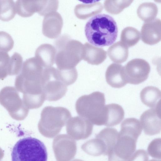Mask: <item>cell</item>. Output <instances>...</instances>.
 Masks as SVG:
<instances>
[{
    "label": "cell",
    "instance_id": "cell-1",
    "mask_svg": "<svg viewBox=\"0 0 161 161\" xmlns=\"http://www.w3.org/2000/svg\"><path fill=\"white\" fill-rule=\"evenodd\" d=\"M44 68L35 57L28 58L15 78V88L23 93V101L29 109L40 108L46 100L42 85Z\"/></svg>",
    "mask_w": 161,
    "mask_h": 161
},
{
    "label": "cell",
    "instance_id": "cell-2",
    "mask_svg": "<svg viewBox=\"0 0 161 161\" xmlns=\"http://www.w3.org/2000/svg\"><path fill=\"white\" fill-rule=\"evenodd\" d=\"M118 32L117 25L114 19L104 14L92 17L86 22L85 27L87 40L96 47L111 45L116 39Z\"/></svg>",
    "mask_w": 161,
    "mask_h": 161
},
{
    "label": "cell",
    "instance_id": "cell-3",
    "mask_svg": "<svg viewBox=\"0 0 161 161\" xmlns=\"http://www.w3.org/2000/svg\"><path fill=\"white\" fill-rule=\"evenodd\" d=\"M104 94L95 92L79 97L75 103L78 114L98 126L104 125L106 118Z\"/></svg>",
    "mask_w": 161,
    "mask_h": 161
},
{
    "label": "cell",
    "instance_id": "cell-4",
    "mask_svg": "<svg viewBox=\"0 0 161 161\" xmlns=\"http://www.w3.org/2000/svg\"><path fill=\"white\" fill-rule=\"evenodd\" d=\"M71 117L70 112L65 108L46 107L42 111L38 123L39 131L46 137L53 138L60 132Z\"/></svg>",
    "mask_w": 161,
    "mask_h": 161
},
{
    "label": "cell",
    "instance_id": "cell-5",
    "mask_svg": "<svg viewBox=\"0 0 161 161\" xmlns=\"http://www.w3.org/2000/svg\"><path fill=\"white\" fill-rule=\"evenodd\" d=\"M12 161H47L46 148L40 140L31 137L20 139L13 147Z\"/></svg>",
    "mask_w": 161,
    "mask_h": 161
},
{
    "label": "cell",
    "instance_id": "cell-6",
    "mask_svg": "<svg viewBox=\"0 0 161 161\" xmlns=\"http://www.w3.org/2000/svg\"><path fill=\"white\" fill-rule=\"evenodd\" d=\"M42 85L45 99L50 101L60 99L67 90V86L63 81L58 69L52 67L44 69Z\"/></svg>",
    "mask_w": 161,
    "mask_h": 161
},
{
    "label": "cell",
    "instance_id": "cell-7",
    "mask_svg": "<svg viewBox=\"0 0 161 161\" xmlns=\"http://www.w3.org/2000/svg\"><path fill=\"white\" fill-rule=\"evenodd\" d=\"M0 103L8 112L10 116L17 120L24 119L28 115L29 109L20 98L17 89L7 86L0 91Z\"/></svg>",
    "mask_w": 161,
    "mask_h": 161
},
{
    "label": "cell",
    "instance_id": "cell-8",
    "mask_svg": "<svg viewBox=\"0 0 161 161\" xmlns=\"http://www.w3.org/2000/svg\"><path fill=\"white\" fill-rule=\"evenodd\" d=\"M125 79L127 83L137 85L145 81L150 71L149 64L141 58H135L124 66Z\"/></svg>",
    "mask_w": 161,
    "mask_h": 161
},
{
    "label": "cell",
    "instance_id": "cell-9",
    "mask_svg": "<svg viewBox=\"0 0 161 161\" xmlns=\"http://www.w3.org/2000/svg\"><path fill=\"white\" fill-rule=\"evenodd\" d=\"M53 148L57 161H70L75 157L77 150L74 139L64 134L58 135L54 139Z\"/></svg>",
    "mask_w": 161,
    "mask_h": 161
},
{
    "label": "cell",
    "instance_id": "cell-10",
    "mask_svg": "<svg viewBox=\"0 0 161 161\" xmlns=\"http://www.w3.org/2000/svg\"><path fill=\"white\" fill-rule=\"evenodd\" d=\"M137 140L119 135L113 148L108 154V161H127L135 152Z\"/></svg>",
    "mask_w": 161,
    "mask_h": 161
},
{
    "label": "cell",
    "instance_id": "cell-11",
    "mask_svg": "<svg viewBox=\"0 0 161 161\" xmlns=\"http://www.w3.org/2000/svg\"><path fill=\"white\" fill-rule=\"evenodd\" d=\"M93 124L89 120L80 116L70 118L66 124L68 135L78 140L88 138L92 134Z\"/></svg>",
    "mask_w": 161,
    "mask_h": 161
},
{
    "label": "cell",
    "instance_id": "cell-12",
    "mask_svg": "<svg viewBox=\"0 0 161 161\" xmlns=\"http://www.w3.org/2000/svg\"><path fill=\"white\" fill-rule=\"evenodd\" d=\"M160 103L142 114L140 117V122L145 134L153 136L160 133Z\"/></svg>",
    "mask_w": 161,
    "mask_h": 161
},
{
    "label": "cell",
    "instance_id": "cell-13",
    "mask_svg": "<svg viewBox=\"0 0 161 161\" xmlns=\"http://www.w3.org/2000/svg\"><path fill=\"white\" fill-rule=\"evenodd\" d=\"M161 20L155 19L145 22L142 26L141 36L142 41L147 44L152 45L159 42L161 39Z\"/></svg>",
    "mask_w": 161,
    "mask_h": 161
},
{
    "label": "cell",
    "instance_id": "cell-14",
    "mask_svg": "<svg viewBox=\"0 0 161 161\" xmlns=\"http://www.w3.org/2000/svg\"><path fill=\"white\" fill-rule=\"evenodd\" d=\"M105 78L107 83L112 87L120 88L127 83L125 79L124 66L120 64H110L107 69Z\"/></svg>",
    "mask_w": 161,
    "mask_h": 161
},
{
    "label": "cell",
    "instance_id": "cell-15",
    "mask_svg": "<svg viewBox=\"0 0 161 161\" xmlns=\"http://www.w3.org/2000/svg\"><path fill=\"white\" fill-rule=\"evenodd\" d=\"M107 58V53L103 48L97 47L88 42L83 45V58L89 64L98 65Z\"/></svg>",
    "mask_w": 161,
    "mask_h": 161
},
{
    "label": "cell",
    "instance_id": "cell-16",
    "mask_svg": "<svg viewBox=\"0 0 161 161\" xmlns=\"http://www.w3.org/2000/svg\"><path fill=\"white\" fill-rule=\"evenodd\" d=\"M103 9V4L99 1H88L85 4H79L75 9L76 16L81 19H85L101 13Z\"/></svg>",
    "mask_w": 161,
    "mask_h": 161
},
{
    "label": "cell",
    "instance_id": "cell-17",
    "mask_svg": "<svg viewBox=\"0 0 161 161\" xmlns=\"http://www.w3.org/2000/svg\"><path fill=\"white\" fill-rule=\"evenodd\" d=\"M56 50L49 44H44L36 50L35 57L44 68L51 67L55 61Z\"/></svg>",
    "mask_w": 161,
    "mask_h": 161
},
{
    "label": "cell",
    "instance_id": "cell-18",
    "mask_svg": "<svg viewBox=\"0 0 161 161\" xmlns=\"http://www.w3.org/2000/svg\"><path fill=\"white\" fill-rule=\"evenodd\" d=\"M81 148L87 154L93 156L108 155V154L105 142L97 137L87 141L82 145Z\"/></svg>",
    "mask_w": 161,
    "mask_h": 161
},
{
    "label": "cell",
    "instance_id": "cell-19",
    "mask_svg": "<svg viewBox=\"0 0 161 161\" xmlns=\"http://www.w3.org/2000/svg\"><path fill=\"white\" fill-rule=\"evenodd\" d=\"M106 118L104 125L113 126L119 124L124 118L125 112L119 104L111 103L105 105Z\"/></svg>",
    "mask_w": 161,
    "mask_h": 161
},
{
    "label": "cell",
    "instance_id": "cell-20",
    "mask_svg": "<svg viewBox=\"0 0 161 161\" xmlns=\"http://www.w3.org/2000/svg\"><path fill=\"white\" fill-rule=\"evenodd\" d=\"M142 127L140 121L134 118H128L121 123L119 135H125L137 140L142 133Z\"/></svg>",
    "mask_w": 161,
    "mask_h": 161
},
{
    "label": "cell",
    "instance_id": "cell-21",
    "mask_svg": "<svg viewBox=\"0 0 161 161\" xmlns=\"http://www.w3.org/2000/svg\"><path fill=\"white\" fill-rule=\"evenodd\" d=\"M161 91L158 88L153 86H147L143 88L140 93V97L142 103L150 108H155L160 103Z\"/></svg>",
    "mask_w": 161,
    "mask_h": 161
},
{
    "label": "cell",
    "instance_id": "cell-22",
    "mask_svg": "<svg viewBox=\"0 0 161 161\" xmlns=\"http://www.w3.org/2000/svg\"><path fill=\"white\" fill-rule=\"evenodd\" d=\"M107 53L111 60L117 63L125 61L129 54L128 47L120 41L117 42L109 47Z\"/></svg>",
    "mask_w": 161,
    "mask_h": 161
},
{
    "label": "cell",
    "instance_id": "cell-23",
    "mask_svg": "<svg viewBox=\"0 0 161 161\" xmlns=\"http://www.w3.org/2000/svg\"><path fill=\"white\" fill-rule=\"evenodd\" d=\"M15 6L16 13L23 17H30L39 10V1L19 0Z\"/></svg>",
    "mask_w": 161,
    "mask_h": 161
},
{
    "label": "cell",
    "instance_id": "cell-24",
    "mask_svg": "<svg viewBox=\"0 0 161 161\" xmlns=\"http://www.w3.org/2000/svg\"><path fill=\"white\" fill-rule=\"evenodd\" d=\"M158 12L157 6L152 2H145L140 4L137 10L139 17L145 22L152 21L155 18Z\"/></svg>",
    "mask_w": 161,
    "mask_h": 161
},
{
    "label": "cell",
    "instance_id": "cell-25",
    "mask_svg": "<svg viewBox=\"0 0 161 161\" xmlns=\"http://www.w3.org/2000/svg\"><path fill=\"white\" fill-rule=\"evenodd\" d=\"M119 132L117 130L113 128H105L102 130L96 136L102 139L106 144L108 154L114 147L118 137Z\"/></svg>",
    "mask_w": 161,
    "mask_h": 161
},
{
    "label": "cell",
    "instance_id": "cell-26",
    "mask_svg": "<svg viewBox=\"0 0 161 161\" xmlns=\"http://www.w3.org/2000/svg\"><path fill=\"white\" fill-rule=\"evenodd\" d=\"M140 36V32L137 29L132 27H127L121 31L120 42L127 47H131L139 42Z\"/></svg>",
    "mask_w": 161,
    "mask_h": 161
},
{
    "label": "cell",
    "instance_id": "cell-27",
    "mask_svg": "<svg viewBox=\"0 0 161 161\" xmlns=\"http://www.w3.org/2000/svg\"><path fill=\"white\" fill-rule=\"evenodd\" d=\"M16 13L15 4L12 0H0V19L8 21L14 18Z\"/></svg>",
    "mask_w": 161,
    "mask_h": 161
},
{
    "label": "cell",
    "instance_id": "cell-28",
    "mask_svg": "<svg viewBox=\"0 0 161 161\" xmlns=\"http://www.w3.org/2000/svg\"><path fill=\"white\" fill-rule=\"evenodd\" d=\"M133 0H107L104 2L105 10L112 14H118L128 7Z\"/></svg>",
    "mask_w": 161,
    "mask_h": 161
},
{
    "label": "cell",
    "instance_id": "cell-29",
    "mask_svg": "<svg viewBox=\"0 0 161 161\" xmlns=\"http://www.w3.org/2000/svg\"><path fill=\"white\" fill-rule=\"evenodd\" d=\"M10 58L8 53L0 51V79L3 80L8 75H11Z\"/></svg>",
    "mask_w": 161,
    "mask_h": 161
},
{
    "label": "cell",
    "instance_id": "cell-30",
    "mask_svg": "<svg viewBox=\"0 0 161 161\" xmlns=\"http://www.w3.org/2000/svg\"><path fill=\"white\" fill-rule=\"evenodd\" d=\"M10 65L11 75H19L22 68L23 58L18 53L15 52L10 58Z\"/></svg>",
    "mask_w": 161,
    "mask_h": 161
},
{
    "label": "cell",
    "instance_id": "cell-31",
    "mask_svg": "<svg viewBox=\"0 0 161 161\" xmlns=\"http://www.w3.org/2000/svg\"><path fill=\"white\" fill-rule=\"evenodd\" d=\"M14 45V41L11 36L5 31H0V51L8 52Z\"/></svg>",
    "mask_w": 161,
    "mask_h": 161
},
{
    "label": "cell",
    "instance_id": "cell-32",
    "mask_svg": "<svg viewBox=\"0 0 161 161\" xmlns=\"http://www.w3.org/2000/svg\"><path fill=\"white\" fill-rule=\"evenodd\" d=\"M161 139L155 138L149 144L147 148V153L153 158L160 159Z\"/></svg>",
    "mask_w": 161,
    "mask_h": 161
},
{
    "label": "cell",
    "instance_id": "cell-33",
    "mask_svg": "<svg viewBox=\"0 0 161 161\" xmlns=\"http://www.w3.org/2000/svg\"><path fill=\"white\" fill-rule=\"evenodd\" d=\"M149 156L145 150L139 149L134 152L127 161H148Z\"/></svg>",
    "mask_w": 161,
    "mask_h": 161
},
{
    "label": "cell",
    "instance_id": "cell-34",
    "mask_svg": "<svg viewBox=\"0 0 161 161\" xmlns=\"http://www.w3.org/2000/svg\"><path fill=\"white\" fill-rule=\"evenodd\" d=\"M149 161H161L160 160H159L158 159H152Z\"/></svg>",
    "mask_w": 161,
    "mask_h": 161
},
{
    "label": "cell",
    "instance_id": "cell-35",
    "mask_svg": "<svg viewBox=\"0 0 161 161\" xmlns=\"http://www.w3.org/2000/svg\"><path fill=\"white\" fill-rule=\"evenodd\" d=\"M72 161H84L82 160L81 159H74V160H72Z\"/></svg>",
    "mask_w": 161,
    "mask_h": 161
}]
</instances>
